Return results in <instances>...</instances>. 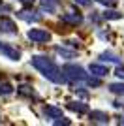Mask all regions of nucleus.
I'll list each match as a JSON object with an SVG mask.
<instances>
[{
  "label": "nucleus",
  "instance_id": "1",
  "mask_svg": "<svg viewBox=\"0 0 124 126\" xmlns=\"http://www.w3.org/2000/svg\"><path fill=\"white\" fill-rule=\"evenodd\" d=\"M30 64L34 66V68L40 72L41 75L45 79H49V81H53V83H64V74H62V70L58 68L57 64L53 62L51 58H47V57H32Z\"/></svg>",
  "mask_w": 124,
  "mask_h": 126
},
{
  "label": "nucleus",
  "instance_id": "2",
  "mask_svg": "<svg viewBox=\"0 0 124 126\" xmlns=\"http://www.w3.org/2000/svg\"><path fill=\"white\" fill-rule=\"evenodd\" d=\"M62 74H66V77L72 79V81H87V77H88L85 74V70L81 66H75V64H64L62 66Z\"/></svg>",
  "mask_w": 124,
  "mask_h": 126
},
{
  "label": "nucleus",
  "instance_id": "3",
  "mask_svg": "<svg viewBox=\"0 0 124 126\" xmlns=\"http://www.w3.org/2000/svg\"><path fill=\"white\" fill-rule=\"evenodd\" d=\"M28 40H32L34 43H45L51 40V32L43 30V28H30L28 30Z\"/></svg>",
  "mask_w": 124,
  "mask_h": 126
},
{
  "label": "nucleus",
  "instance_id": "4",
  "mask_svg": "<svg viewBox=\"0 0 124 126\" xmlns=\"http://www.w3.org/2000/svg\"><path fill=\"white\" fill-rule=\"evenodd\" d=\"M0 32H4V34H15L17 32L15 23L8 15H0Z\"/></svg>",
  "mask_w": 124,
  "mask_h": 126
},
{
  "label": "nucleus",
  "instance_id": "5",
  "mask_svg": "<svg viewBox=\"0 0 124 126\" xmlns=\"http://www.w3.org/2000/svg\"><path fill=\"white\" fill-rule=\"evenodd\" d=\"M0 53L4 55V57H8L10 60H19L21 58V51L15 47H11V45H8V43H2L0 42Z\"/></svg>",
  "mask_w": 124,
  "mask_h": 126
},
{
  "label": "nucleus",
  "instance_id": "6",
  "mask_svg": "<svg viewBox=\"0 0 124 126\" xmlns=\"http://www.w3.org/2000/svg\"><path fill=\"white\" fill-rule=\"evenodd\" d=\"M17 15H19L23 21H28V23H40V21H41V15H38L36 11L21 10V11H17Z\"/></svg>",
  "mask_w": 124,
  "mask_h": 126
},
{
  "label": "nucleus",
  "instance_id": "7",
  "mask_svg": "<svg viewBox=\"0 0 124 126\" xmlns=\"http://www.w3.org/2000/svg\"><path fill=\"white\" fill-rule=\"evenodd\" d=\"M62 23H66V25H72V26H77V25H81L83 23V17H81V13H64L62 15Z\"/></svg>",
  "mask_w": 124,
  "mask_h": 126
},
{
  "label": "nucleus",
  "instance_id": "8",
  "mask_svg": "<svg viewBox=\"0 0 124 126\" xmlns=\"http://www.w3.org/2000/svg\"><path fill=\"white\" fill-rule=\"evenodd\" d=\"M88 117H90V121H92V122H100V124H107V122H109V115H107V113H103V111H90Z\"/></svg>",
  "mask_w": 124,
  "mask_h": 126
},
{
  "label": "nucleus",
  "instance_id": "9",
  "mask_svg": "<svg viewBox=\"0 0 124 126\" xmlns=\"http://www.w3.org/2000/svg\"><path fill=\"white\" fill-rule=\"evenodd\" d=\"M88 70H90V74L96 75V77H105V75L109 74V68L107 66H102V64H90Z\"/></svg>",
  "mask_w": 124,
  "mask_h": 126
},
{
  "label": "nucleus",
  "instance_id": "10",
  "mask_svg": "<svg viewBox=\"0 0 124 126\" xmlns=\"http://www.w3.org/2000/svg\"><path fill=\"white\" fill-rule=\"evenodd\" d=\"M68 107H70L72 111H75V113H79V115L88 113V105L83 104V102H72V104H68Z\"/></svg>",
  "mask_w": 124,
  "mask_h": 126
},
{
  "label": "nucleus",
  "instance_id": "11",
  "mask_svg": "<svg viewBox=\"0 0 124 126\" xmlns=\"http://www.w3.org/2000/svg\"><path fill=\"white\" fill-rule=\"evenodd\" d=\"M43 113H45L49 119H58V117H62V109H58V107H55V105H45Z\"/></svg>",
  "mask_w": 124,
  "mask_h": 126
},
{
  "label": "nucleus",
  "instance_id": "12",
  "mask_svg": "<svg viewBox=\"0 0 124 126\" xmlns=\"http://www.w3.org/2000/svg\"><path fill=\"white\" fill-rule=\"evenodd\" d=\"M100 58H102L103 62H115V64H120V58L117 57V55H115V53H102V55H100Z\"/></svg>",
  "mask_w": 124,
  "mask_h": 126
},
{
  "label": "nucleus",
  "instance_id": "13",
  "mask_svg": "<svg viewBox=\"0 0 124 126\" xmlns=\"http://www.w3.org/2000/svg\"><path fill=\"white\" fill-rule=\"evenodd\" d=\"M41 10L49 11V13H55L57 11V2L55 0H41Z\"/></svg>",
  "mask_w": 124,
  "mask_h": 126
},
{
  "label": "nucleus",
  "instance_id": "14",
  "mask_svg": "<svg viewBox=\"0 0 124 126\" xmlns=\"http://www.w3.org/2000/svg\"><path fill=\"white\" fill-rule=\"evenodd\" d=\"M109 90H111L113 94L124 96V83H113V85H109Z\"/></svg>",
  "mask_w": 124,
  "mask_h": 126
},
{
  "label": "nucleus",
  "instance_id": "15",
  "mask_svg": "<svg viewBox=\"0 0 124 126\" xmlns=\"http://www.w3.org/2000/svg\"><path fill=\"white\" fill-rule=\"evenodd\" d=\"M103 19H109V21H115V19H122V13H119V11H105V13H103Z\"/></svg>",
  "mask_w": 124,
  "mask_h": 126
},
{
  "label": "nucleus",
  "instance_id": "16",
  "mask_svg": "<svg viewBox=\"0 0 124 126\" xmlns=\"http://www.w3.org/2000/svg\"><path fill=\"white\" fill-rule=\"evenodd\" d=\"M55 51H57L58 55H62V57H66V58H73V57H75V53H73V51H68V49L60 47V45H57V47H55Z\"/></svg>",
  "mask_w": 124,
  "mask_h": 126
},
{
  "label": "nucleus",
  "instance_id": "17",
  "mask_svg": "<svg viewBox=\"0 0 124 126\" xmlns=\"http://www.w3.org/2000/svg\"><path fill=\"white\" fill-rule=\"evenodd\" d=\"M17 92L23 96H34V90H32V87H26V85H23V87H19L17 89Z\"/></svg>",
  "mask_w": 124,
  "mask_h": 126
},
{
  "label": "nucleus",
  "instance_id": "18",
  "mask_svg": "<svg viewBox=\"0 0 124 126\" xmlns=\"http://www.w3.org/2000/svg\"><path fill=\"white\" fill-rule=\"evenodd\" d=\"M11 92H13V87H11L10 83H2L0 85V94L8 96V94H11Z\"/></svg>",
  "mask_w": 124,
  "mask_h": 126
},
{
  "label": "nucleus",
  "instance_id": "19",
  "mask_svg": "<svg viewBox=\"0 0 124 126\" xmlns=\"http://www.w3.org/2000/svg\"><path fill=\"white\" fill-rule=\"evenodd\" d=\"M87 85H90V87H100V85H102V81L94 75V77H87Z\"/></svg>",
  "mask_w": 124,
  "mask_h": 126
},
{
  "label": "nucleus",
  "instance_id": "20",
  "mask_svg": "<svg viewBox=\"0 0 124 126\" xmlns=\"http://www.w3.org/2000/svg\"><path fill=\"white\" fill-rule=\"evenodd\" d=\"M98 4H103V6H109V8H113L117 6V0H96Z\"/></svg>",
  "mask_w": 124,
  "mask_h": 126
},
{
  "label": "nucleus",
  "instance_id": "21",
  "mask_svg": "<svg viewBox=\"0 0 124 126\" xmlns=\"http://www.w3.org/2000/svg\"><path fill=\"white\" fill-rule=\"evenodd\" d=\"M115 75L119 79H124V68H117V72H115Z\"/></svg>",
  "mask_w": 124,
  "mask_h": 126
},
{
  "label": "nucleus",
  "instance_id": "22",
  "mask_svg": "<svg viewBox=\"0 0 124 126\" xmlns=\"http://www.w3.org/2000/svg\"><path fill=\"white\" fill-rule=\"evenodd\" d=\"M77 4H81V6H90L92 4V0H75Z\"/></svg>",
  "mask_w": 124,
  "mask_h": 126
},
{
  "label": "nucleus",
  "instance_id": "23",
  "mask_svg": "<svg viewBox=\"0 0 124 126\" xmlns=\"http://www.w3.org/2000/svg\"><path fill=\"white\" fill-rule=\"evenodd\" d=\"M21 4H25V6H32L34 4V0H19Z\"/></svg>",
  "mask_w": 124,
  "mask_h": 126
},
{
  "label": "nucleus",
  "instance_id": "24",
  "mask_svg": "<svg viewBox=\"0 0 124 126\" xmlns=\"http://www.w3.org/2000/svg\"><path fill=\"white\" fill-rule=\"evenodd\" d=\"M119 124H124V117H120V119H119Z\"/></svg>",
  "mask_w": 124,
  "mask_h": 126
},
{
  "label": "nucleus",
  "instance_id": "25",
  "mask_svg": "<svg viewBox=\"0 0 124 126\" xmlns=\"http://www.w3.org/2000/svg\"><path fill=\"white\" fill-rule=\"evenodd\" d=\"M0 6H2V0H0Z\"/></svg>",
  "mask_w": 124,
  "mask_h": 126
}]
</instances>
